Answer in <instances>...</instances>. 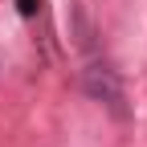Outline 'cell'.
Returning <instances> with one entry per match:
<instances>
[{
  "mask_svg": "<svg viewBox=\"0 0 147 147\" xmlns=\"http://www.w3.org/2000/svg\"><path fill=\"white\" fill-rule=\"evenodd\" d=\"M82 90L94 102H102L115 119H127V94H123V82H119V74L110 69L106 61H90L82 69Z\"/></svg>",
  "mask_w": 147,
  "mask_h": 147,
  "instance_id": "obj_1",
  "label": "cell"
},
{
  "mask_svg": "<svg viewBox=\"0 0 147 147\" xmlns=\"http://www.w3.org/2000/svg\"><path fill=\"white\" fill-rule=\"evenodd\" d=\"M16 12H21L25 21H33V16L41 12V0H16Z\"/></svg>",
  "mask_w": 147,
  "mask_h": 147,
  "instance_id": "obj_2",
  "label": "cell"
}]
</instances>
